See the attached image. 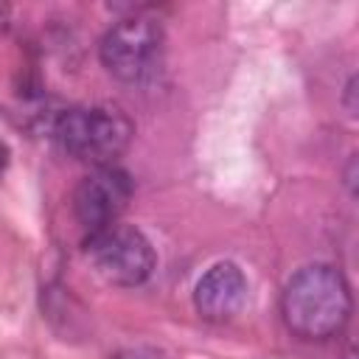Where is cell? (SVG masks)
Wrapping results in <instances>:
<instances>
[{
	"instance_id": "1",
	"label": "cell",
	"mask_w": 359,
	"mask_h": 359,
	"mask_svg": "<svg viewBox=\"0 0 359 359\" xmlns=\"http://www.w3.org/2000/svg\"><path fill=\"white\" fill-rule=\"evenodd\" d=\"M353 309L345 275L331 264H306L283 286L280 314L286 328L300 339L337 337Z\"/></svg>"
},
{
	"instance_id": "2",
	"label": "cell",
	"mask_w": 359,
	"mask_h": 359,
	"mask_svg": "<svg viewBox=\"0 0 359 359\" xmlns=\"http://www.w3.org/2000/svg\"><path fill=\"white\" fill-rule=\"evenodd\" d=\"M50 132L70 157L98 168L126 151L135 126L118 107H73L53 118Z\"/></svg>"
},
{
	"instance_id": "3",
	"label": "cell",
	"mask_w": 359,
	"mask_h": 359,
	"mask_svg": "<svg viewBox=\"0 0 359 359\" xmlns=\"http://www.w3.org/2000/svg\"><path fill=\"white\" fill-rule=\"evenodd\" d=\"M84 252L93 269L112 286H140L157 266L151 241L129 224H109L104 230L87 233Z\"/></svg>"
},
{
	"instance_id": "4",
	"label": "cell",
	"mask_w": 359,
	"mask_h": 359,
	"mask_svg": "<svg viewBox=\"0 0 359 359\" xmlns=\"http://www.w3.org/2000/svg\"><path fill=\"white\" fill-rule=\"evenodd\" d=\"M101 65L121 81H143L149 79L163 56V28L157 20L132 14L118 20L98 45Z\"/></svg>"
},
{
	"instance_id": "5",
	"label": "cell",
	"mask_w": 359,
	"mask_h": 359,
	"mask_svg": "<svg viewBox=\"0 0 359 359\" xmlns=\"http://www.w3.org/2000/svg\"><path fill=\"white\" fill-rule=\"evenodd\" d=\"M132 180L118 165H98L93 168L73 191V213L87 233L104 230L118 224L121 213L132 199Z\"/></svg>"
},
{
	"instance_id": "6",
	"label": "cell",
	"mask_w": 359,
	"mask_h": 359,
	"mask_svg": "<svg viewBox=\"0 0 359 359\" xmlns=\"http://www.w3.org/2000/svg\"><path fill=\"white\" fill-rule=\"evenodd\" d=\"M247 303V278L233 261L213 264L194 289V306L202 320L227 323Z\"/></svg>"
},
{
	"instance_id": "7",
	"label": "cell",
	"mask_w": 359,
	"mask_h": 359,
	"mask_svg": "<svg viewBox=\"0 0 359 359\" xmlns=\"http://www.w3.org/2000/svg\"><path fill=\"white\" fill-rule=\"evenodd\" d=\"M345 185H348V194L356 196V154H351V160H348V168H345Z\"/></svg>"
},
{
	"instance_id": "8",
	"label": "cell",
	"mask_w": 359,
	"mask_h": 359,
	"mask_svg": "<svg viewBox=\"0 0 359 359\" xmlns=\"http://www.w3.org/2000/svg\"><path fill=\"white\" fill-rule=\"evenodd\" d=\"M353 95H356V79L351 76L348 84H345V104H348V112H351V115H356V101H353Z\"/></svg>"
},
{
	"instance_id": "9",
	"label": "cell",
	"mask_w": 359,
	"mask_h": 359,
	"mask_svg": "<svg viewBox=\"0 0 359 359\" xmlns=\"http://www.w3.org/2000/svg\"><path fill=\"white\" fill-rule=\"evenodd\" d=\"M8 157H11V151H8V146L0 140V177H3L6 168H8Z\"/></svg>"
}]
</instances>
